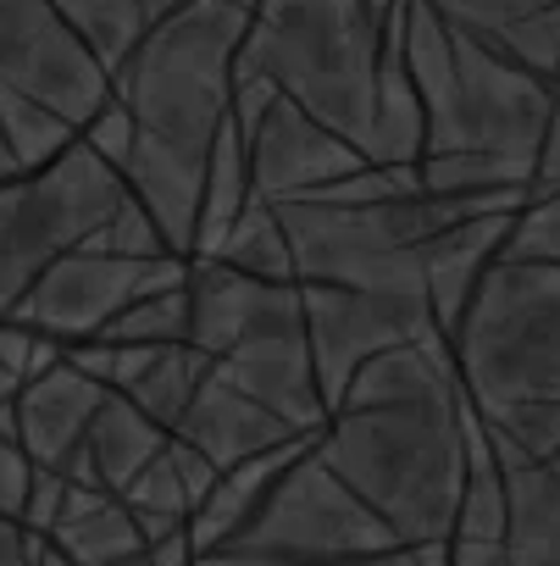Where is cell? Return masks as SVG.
Instances as JSON below:
<instances>
[{
  "label": "cell",
  "instance_id": "ba28073f",
  "mask_svg": "<svg viewBox=\"0 0 560 566\" xmlns=\"http://www.w3.org/2000/svg\"><path fill=\"white\" fill-rule=\"evenodd\" d=\"M178 283H189V255H128V250L84 244L62 255L51 272H40L34 290L7 317L56 345H84L134 301L156 290H178Z\"/></svg>",
  "mask_w": 560,
  "mask_h": 566
},
{
  "label": "cell",
  "instance_id": "3957f363",
  "mask_svg": "<svg viewBox=\"0 0 560 566\" xmlns=\"http://www.w3.org/2000/svg\"><path fill=\"white\" fill-rule=\"evenodd\" d=\"M400 45L427 117L422 189L527 206L560 84L450 23L433 0H405Z\"/></svg>",
  "mask_w": 560,
  "mask_h": 566
},
{
  "label": "cell",
  "instance_id": "9c48e42d",
  "mask_svg": "<svg viewBox=\"0 0 560 566\" xmlns=\"http://www.w3.org/2000/svg\"><path fill=\"white\" fill-rule=\"evenodd\" d=\"M233 128L244 134V150H250L255 200H300L311 189H328V184L372 167V156L361 145L334 134L323 117H311L300 101L272 90L266 78L239 84Z\"/></svg>",
  "mask_w": 560,
  "mask_h": 566
},
{
  "label": "cell",
  "instance_id": "2e32d148",
  "mask_svg": "<svg viewBox=\"0 0 560 566\" xmlns=\"http://www.w3.org/2000/svg\"><path fill=\"white\" fill-rule=\"evenodd\" d=\"M167 444H172V433H167L150 411H139L128 395L112 389V400L101 406V417H95V428H89V439H84V450H78V461H73V483L128 494L134 478H139Z\"/></svg>",
  "mask_w": 560,
  "mask_h": 566
},
{
  "label": "cell",
  "instance_id": "d6986e66",
  "mask_svg": "<svg viewBox=\"0 0 560 566\" xmlns=\"http://www.w3.org/2000/svg\"><path fill=\"white\" fill-rule=\"evenodd\" d=\"M189 323H194L189 283H178V290H156V295L134 301L95 339H112V345H183L189 339Z\"/></svg>",
  "mask_w": 560,
  "mask_h": 566
},
{
  "label": "cell",
  "instance_id": "ac0fdd59",
  "mask_svg": "<svg viewBox=\"0 0 560 566\" xmlns=\"http://www.w3.org/2000/svg\"><path fill=\"white\" fill-rule=\"evenodd\" d=\"M172 7H183V0H56V12L73 23V34L112 78Z\"/></svg>",
  "mask_w": 560,
  "mask_h": 566
},
{
  "label": "cell",
  "instance_id": "52a82bcc",
  "mask_svg": "<svg viewBox=\"0 0 560 566\" xmlns=\"http://www.w3.org/2000/svg\"><path fill=\"white\" fill-rule=\"evenodd\" d=\"M405 549L389 522L317 455V444L272 483L255 516L200 560L216 566H345Z\"/></svg>",
  "mask_w": 560,
  "mask_h": 566
},
{
  "label": "cell",
  "instance_id": "8992f818",
  "mask_svg": "<svg viewBox=\"0 0 560 566\" xmlns=\"http://www.w3.org/2000/svg\"><path fill=\"white\" fill-rule=\"evenodd\" d=\"M123 167L78 139L40 172H18L0 184V317H7L34 277L51 272L62 255L101 244V233L134 206Z\"/></svg>",
  "mask_w": 560,
  "mask_h": 566
},
{
  "label": "cell",
  "instance_id": "7c38bea8",
  "mask_svg": "<svg viewBox=\"0 0 560 566\" xmlns=\"http://www.w3.org/2000/svg\"><path fill=\"white\" fill-rule=\"evenodd\" d=\"M189 306H194L189 345L216 361L239 339L284 323V317H300L306 295H300V283L255 277V272H239L228 261H189Z\"/></svg>",
  "mask_w": 560,
  "mask_h": 566
},
{
  "label": "cell",
  "instance_id": "8fae6325",
  "mask_svg": "<svg viewBox=\"0 0 560 566\" xmlns=\"http://www.w3.org/2000/svg\"><path fill=\"white\" fill-rule=\"evenodd\" d=\"M300 295H306V328H311V356H317L328 411L372 356L416 339H444L427 295L350 290V283H300Z\"/></svg>",
  "mask_w": 560,
  "mask_h": 566
},
{
  "label": "cell",
  "instance_id": "cb8c5ba5",
  "mask_svg": "<svg viewBox=\"0 0 560 566\" xmlns=\"http://www.w3.org/2000/svg\"><path fill=\"white\" fill-rule=\"evenodd\" d=\"M18 373H7V361H0V406H7V400H18Z\"/></svg>",
  "mask_w": 560,
  "mask_h": 566
},
{
  "label": "cell",
  "instance_id": "44dd1931",
  "mask_svg": "<svg viewBox=\"0 0 560 566\" xmlns=\"http://www.w3.org/2000/svg\"><path fill=\"white\" fill-rule=\"evenodd\" d=\"M40 544L45 533H34L23 516L0 511V566H40Z\"/></svg>",
  "mask_w": 560,
  "mask_h": 566
},
{
  "label": "cell",
  "instance_id": "7a4b0ae2",
  "mask_svg": "<svg viewBox=\"0 0 560 566\" xmlns=\"http://www.w3.org/2000/svg\"><path fill=\"white\" fill-rule=\"evenodd\" d=\"M250 29L255 12L239 0H183L112 78V95L134 117V150L123 161V178L145 200L167 244L189 261L200 239L211 156L233 123L239 51Z\"/></svg>",
  "mask_w": 560,
  "mask_h": 566
},
{
  "label": "cell",
  "instance_id": "30bf717a",
  "mask_svg": "<svg viewBox=\"0 0 560 566\" xmlns=\"http://www.w3.org/2000/svg\"><path fill=\"white\" fill-rule=\"evenodd\" d=\"M0 90L89 128L112 106V73L89 56L56 0H0Z\"/></svg>",
  "mask_w": 560,
  "mask_h": 566
},
{
  "label": "cell",
  "instance_id": "6da1fadb",
  "mask_svg": "<svg viewBox=\"0 0 560 566\" xmlns=\"http://www.w3.org/2000/svg\"><path fill=\"white\" fill-rule=\"evenodd\" d=\"M317 455L389 522L411 549H444L461 527L472 467V389L450 339H416L372 356L328 428Z\"/></svg>",
  "mask_w": 560,
  "mask_h": 566
},
{
  "label": "cell",
  "instance_id": "9a60e30c",
  "mask_svg": "<svg viewBox=\"0 0 560 566\" xmlns=\"http://www.w3.org/2000/svg\"><path fill=\"white\" fill-rule=\"evenodd\" d=\"M45 544H56L73 566H123V560H139L156 549L145 538L139 516L128 511V500L112 489H89V483L62 489V505L45 527Z\"/></svg>",
  "mask_w": 560,
  "mask_h": 566
},
{
  "label": "cell",
  "instance_id": "4fadbf2b",
  "mask_svg": "<svg viewBox=\"0 0 560 566\" xmlns=\"http://www.w3.org/2000/svg\"><path fill=\"white\" fill-rule=\"evenodd\" d=\"M106 400H112V384L84 373L73 356H62L56 367L29 378L18 389V433H23L29 461L40 472L73 478V461H78V450H84V439H89Z\"/></svg>",
  "mask_w": 560,
  "mask_h": 566
},
{
  "label": "cell",
  "instance_id": "7402d4cb",
  "mask_svg": "<svg viewBox=\"0 0 560 566\" xmlns=\"http://www.w3.org/2000/svg\"><path fill=\"white\" fill-rule=\"evenodd\" d=\"M560 189V101H554V117H549V139H543V156H538V178H532V195H549Z\"/></svg>",
  "mask_w": 560,
  "mask_h": 566
},
{
  "label": "cell",
  "instance_id": "277c9868",
  "mask_svg": "<svg viewBox=\"0 0 560 566\" xmlns=\"http://www.w3.org/2000/svg\"><path fill=\"white\" fill-rule=\"evenodd\" d=\"M394 18H378L367 0H289L277 12H261L239 51V84L266 78L372 156L378 73L394 40Z\"/></svg>",
  "mask_w": 560,
  "mask_h": 566
},
{
  "label": "cell",
  "instance_id": "d4e9b609",
  "mask_svg": "<svg viewBox=\"0 0 560 566\" xmlns=\"http://www.w3.org/2000/svg\"><path fill=\"white\" fill-rule=\"evenodd\" d=\"M549 467H554V472H560V455H554V461H549Z\"/></svg>",
  "mask_w": 560,
  "mask_h": 566
},
{
  "label": "cell",
  "instance_id": "ffe728a7",
  "mask_svg": "<svg viewBox=\"0 0 560 566\" xmlns=\"http://www.w3.org/2000/svg\"><path fill=\"white\" fill-rule=\"evenodd\" d=\"M433 7L450 23H461V29L483 34V40H499L510 29L538 23V18H560V0H433Z\"/></svg>",
  "mask_w": 560,
  "mask_h": 566
},
{
  "label": "cell",
  "instance_id": "e0dca14e",
  "mask_svg": "<svg viewBox=\"0 0 560 566\" xmlns=\"http://www.w3.org/2000/svg\"><path fill=\"white\" fill-rule=\"evenodd\" d=\"M505 494H510V527H505V560L510 566H560V472L549 461L505 455Z\"/></svg>",
  "mask_w": 560,
  "mask_h": 566
},
{
  "label": "cell",
  "instance_id": "5b68a950",
  "mask_svg": "<svg viewBox=\"0 0 560 566\" xmlns=\"http://www.w3.org/2000/svg\"><path fill=\"white\" fill-rule=\"evenodd\" d=\"M455 361L477 406H560V266L499 255L466 306Z\"/></svg>",
  "mask_w": 560,
  "mask_h": 566
},
{
  "label": "cell",
  "instance_id": "5bb4252c",
  "mask_svg": "<svg viewBox=\"0 0 560 566\" xmlns=\"http://www.w3.org/2000/svg\"><path fill=\"white\" fill-rule=\"evenodd\" d=\"M172 439L222 478V472H233V467H244L266 450H284V444L311 439V433H295L284 417L266 411L261 400H250L244 389H233L222 373H205V384L194 389L189 411L172 428Z\"/></svg>",
  "mask_w": 560,
  "mask_h": 566
},
{
  "label": "cell",
  "instance_id": "603a6c76",
  "mask_svg": "<svg viewBox=\"0 0 560 566\" xmlns=\"http://www.w3.org/2000/svg\"><path fill=\"white\" fill-rule=\"evenodd\" d=\"M23 167H18V156H12V145H7V128H0V184L7 178H18Z\"/></svg>",
  "mask_w": 560,
  "mask_h": 566
}]
</instances>
